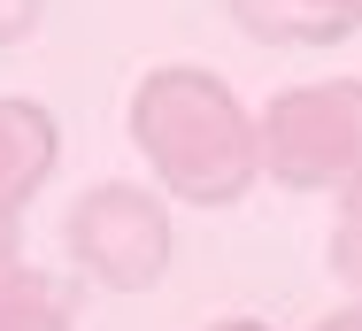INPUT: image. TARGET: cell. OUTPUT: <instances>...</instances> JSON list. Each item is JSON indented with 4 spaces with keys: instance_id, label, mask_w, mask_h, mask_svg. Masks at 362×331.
Masks as SVG:
<instances>
[{
    "instance_id": "cell-4",
    "label": "cell",
    "mask_w": 362,
    "mask_h": 331,
    "mask_svg": "<svg viewBox=\"0 0 362 331\" xmlns=\"http://www.w3.org/2000/svg\"><path fill=\"white\" fill-rule=\"evenodd\" d=\"M54 162H62V124L39 100L0 93V208L23 216V200L54 178Z\"/></svg>"
},
{
    "instance_id": "cell-8",
    "label": "cell",
    "mask_w": 362,
    "mask_h": 331,
    "mask_svg": "<svg viewBox=\"0 0 362 331\" xmlns=\"http://www.w3.org/2000/svg\"><path fill=\"white\" fill-rule=\"evenodd\" d=\"M39 16H47V0H0V47L31 39V31H39Z\"/></svg>"
},
{
    "instance_id": "cell-3",
    "label": "cell",
    "mask_w": 362,
    "mask_h": 331,
    "mask_svg": "<svg viewBox=\"0 0 362 331\" xmlns=\"http://www.w3.org/2000/svg\"><path fill=\"white\" fill-rule=\"evenodd\" d=\"M62 247L70 262L108 285V293H146L162 269H170V208L154 185H124V178H100L70 200L62 216Z\"/></svg>"
},
{
    "instance_id": "cell-2",
    "label": "cell",
    "mask_w": 362,
    "mask_h": 331,
    "mask_svg": "<svg viewBox=\"0 0 362 331\" xmlns=\"http://www.w3.org/2000/svg\"><path fill=\"white\" fill-rule=\"evenodd\" d=\"M255 124H262V178H270V185L339 200L362 178V77L293 85Z\"/></svg>"
},
{
    "instance_id": "cell-12",
    "label": "cell",
    "mask_w": 362,
    "mask_h": 331,
    "mask_svg": "<svg viewBox=\"0 0 362 331\" xmlns=\"http://www.w3.org/2000/svg\"><path fill=\"white\" fill-rule=\"evenodd\" d=\"M347 8H355V23H362V0H347Z\"/></svg>"
},
{
    "instance_id": "cell-1",
    "label": "cell",
    "mask_w": 362,
    "mask_h": 331,
    "mask_svg": "<svg viewBox=\"0 0 362 331\" xmlns=\"http://www.w3.org/2000/svg\"><path fill=\"white\" fill-rule=\"evenodd\" d=\"M132 146L146 154L154 185L193 208H231L262 178V124L216 69L193 62H162L132 85Z\"/></svg>"
},
{
    "instance_id": "cell-7",
    "label": "cell",
    "mask_w": 362,
    "mask_h": 331,
    "mask_svg": "<svg viewBox=\"0 0 362 331\" xmlns=\"http://www.w3.org/2000/svg\"><path fill=\"white\" fill-rule=\"evenodd\" d=\"M324 262H332V277L347 285L362 301V178L347 185V193L332 200V231H324Z\"/></svg>"
},
{
    "instance_id": "cell-10",
    "label": "cell",
    "mask_w": 362,
    "mask_h": 331,
    "mask_svg": "<svg viewBox=\"0 0 362 331\" xmlns=\"http://www.w3.org/2000/svg\"><path fill=\"white\" fill-rule=\"evenodd\" d=\"M308 331H362V301H347V308H332L324 324H308Z\"/></svg>"
},
{
    "instance_id": "cell-9",
    "label": "cell",
    "mask_w": 362,
    "mask_h": 331,
    "mask_svg": "<svg viewBox=\"0 0 362 331\" xmlns=\"http://www.w3.org/2000/svg\"><path fill=\"white\" fill-rule=\"evenodd\" d=\"M23 269V223H16V208H0V277H16Z\"/></svg>"
},
{
    "instance_id": "cell-6",
    "label": "cell",
    "mask_w": 362,
    "mask_h": 331,
    "mask_svg": "<svg viewBox=\"0 0 362 331\" xmlns=\"http://www.w3.org/2000/svg\"><path fill=\"white\" fill-rule=\"evenodd\" d=\"M0 331H70V301H62V285L39 277V269L0 277Z\"/></svg>"
},
{
    "instance_id": "cell-5",
    "label": "cell",
    "mask_w": 362,
    "mask_h": 331,
    "mask_svg": "<svg viewBox=\"0 0 362 331\" xmlns=\"http://www.w3.org/2000/svg\"><path fill=\"white\" fill-rule=\"evenodd\" d=\"M231 23L262 47H339L355 31L347 0H223Z\"/></svg>"
},
{
    "instance_id": "cell-11",
    "label": "cell",
    "mask_w": 362,
    "mask_h": 331,
    "mask_svg": "<svg viewBox=\"0 0 362 331\" xmlns=\"http://www.w3.org/2000/svg\"><path fill=\"white\" fill-rule=\"evenodd\" d=\"M209 331H270V324H255V316H223V324H209Z\"/></svg>"
}]
</instances>
